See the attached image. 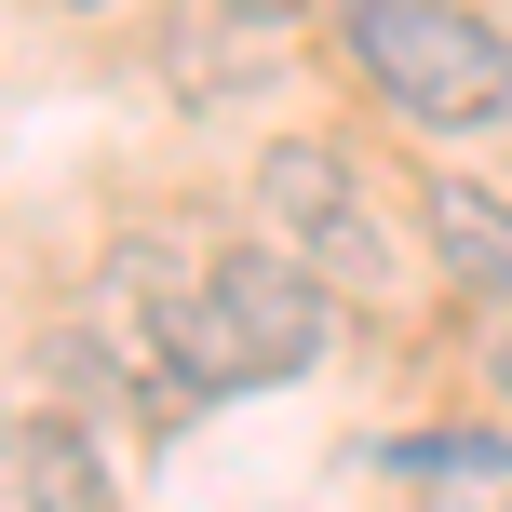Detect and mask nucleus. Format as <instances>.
Returning a JSON list of instances; mask_svg holds the SVG:
<instances>
[{
    "mask_svg": "<svg viewBox=\"0 0 512 512\" xmlns=\"http://www.w3.org/2000/svg\"><path fill=\"white\" fill-rule=\"evenodd\" d=\"M337 54L405 135H499L512 122V27L472 0H337Z\"/></svg>",
    "mask_w": 512,
    "mask_h": 512,
    "instance_id": "1",
    "label": "nucleus"
},
{
    "mask_svg": "<svg viewBox=\"0 0 512 512\" xmlns=\"http://www.w3.org/2000/svg\"><path fill=\"white\" fill-rule=\"evenodd\" d=\"M243 203H256V230L297 256L337 310H391L405 297V243H391L378 189H364V162L337 149V135H270L256 176H243Z\"/></svg>",
    "mask_w": 512,
    "mask_h": 512,
    "instance_id": "2",
    "label": "nucleus"
},
{
    "mask_svg": "<svg viewBox=\"0 0 512 512\" xmlns=\"http://www.w3.org/2000/svg\"><path fill=\"white\" fill-rule=\"evenodd\" d=\"M418 256L445 270V297L459 310H512V189H486V176H432L418 189Z\"/></svg>",
    "mask_w": 512,
    "mask_h": 512,
    "instance_id": "3",
    "label": "nucleus"
},
{
    "mask_svg": "<svg viewBox=\"0 0 512 512\" xmlns=\"http://www.w3.org/2000/svg\"><path fill=\"white\" fill-rule=\"evenodd\" d=\"M0 512H122L108 499V445L68 405H0Z\"/></svg>",
    "mask_w": 512,
    "mask_h": 512,
    "instance_id": "4",
    "label": "nucleus"
},
{
    "mask_svg": "<svg viewBox=\"0 0 512 512\" xmlns=\"http://www.w3.org/2000/svg\"><path fill=\"white\" fill-rule=\"evenodd\" d=\"M391 472H405V512H512V445L499 432H405Z\"/></svg>",
    "mask_w": 512,
    "mask_h": 512,
    "instance_id": "5",
    "label": "nucleus"
},
{
    "mask_svg": "<svg viewBox=\"0 0 512 512\" xmlns=\"http://www.w3.org/2000/svg\"><path fill=\"white\" fill-rule=\"evenodd\" d=\"M486 391H499V405H512V310H499V324H486Z\"/></svg>",
    "mask_w": 512,
    "mask_h": 512,
    "instance_id": "6",
    "label": "nucleus"
},
{
    "mask_svg": "<svg viewBox=\"0 0 512 512\" xmlns=\"http://www.w3.org/2000/svg\"><path fill=\"white\" fill-rule=\"evenodd\" d=\"M216 14H243V27H297L310 0H216Z\"/></svg>",
    "mask_w": 512,
    "mask_h": 512,
    "instance_id": "7",
    "label": "nucleus"
},
{
    "mask_svg": "<svg viewBox=\"0 0 512 512\" xmlns=\"http://www.w3.org/2000/svg\"><path fill=\"white\" fill-rule=\"evenodd\" d=\"M54 14H108V0H54Z\"/></svg>",
    "mask_w": 512,
    "mask_h": 512,
    "instance_id": "8",
    "label": "nucleus"
}]
</instances>
